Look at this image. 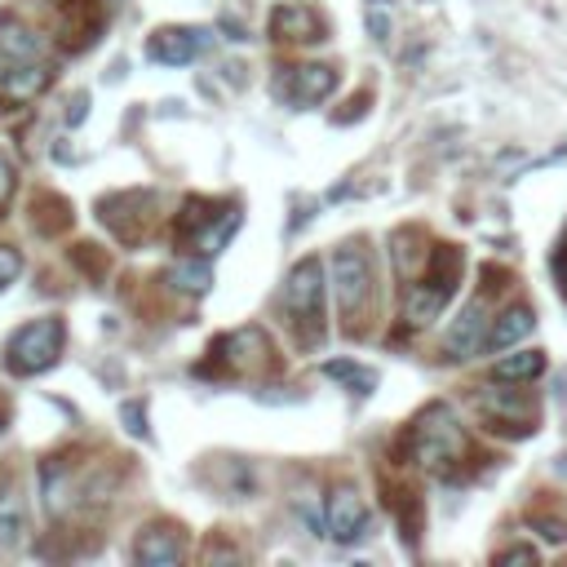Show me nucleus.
<instances>
[{"mask_svg": "<svg viewBox=\"0 0 567 567\" xmlns=\"http://www.w3.org/2000/svg\"><path fill=\"white\" fill-rule=\"evenodd\" d=\"M554 271H558V284H563V293H567V245L558 249V258H554Z\"/></svg>", "mask_w": 567, "mask_h": 567, "instance_id": "nucleus-33", "label": "nucleus"}, {"mask_svg": "<svg viewBox=\"0 0 567 567\" xmlns=\"http://www.w3.org/2000/svg\"><path fill=\"white\" fill-rule=\"evenodd\" d=\"M213 355V368L217 373H267L275 368V342L267 337V328H236L217 337V342L208 347Z\"/></svg>", "mask_w": 567, "mask_h": 567, "instance_id": "nucleus-7", "label": "nucleus"}, {"mask_svg": "<svg viewBox=\"0 0 567 567\" xmlns=\"http://www.w3.org/2000/svg\"><path fill=\"white\" fill-rule=\"evenodd\" d=\"M332 89H337V67H324V63L288 67V76L280 80V93L293 106H319L324 98H332Z\"/></svg>", "mask_w": 567, "mask_h": 567, "instance_id": "nucleus-13", "label": "nucleus"}, {"mask_svg": "<svg viewBox=\"0 0 567 567\" xmlns=\"http://www.w3.org/2000/svg\"><path fill=\"white\" fill-rule=\"evenodd\" d=\"M14 191H19V169H14V160L5 151H0V208L14 200Z\"/></svg>", "mask_w": 567, "mask_h": 567, "instance_id": "nucleus-29", "label": "nucleus"}, {"mask_svg": "<svg viewBox=\"0 0 567 567\" xmlns=\"http://www.w3.org/2000/svg\"><path fill=\"white\" fill-rule=\"evenodd\" d=\"M27 536V497L14 479L0 484V549H19Z\"/></svg>", "mask_w": 567, "mask_h": 567, "instance_id": "nucleus-18", "label": "nucleus"}, {"mask_svg": "<svg viewBox=\"0 0 567 567\" xmlns=\"http://www.w3.org/2000/svg\"><path fill=\"white\" fill-rule=\"evenodd\" d=\"M5 426H10V404L0 399V434H5Z\"/></svg>", "mask_w": 567, "mask_h": 567, "instance_id": "nucleus-34", "label": "nucleus"}, {"mask_svg": "<svg viewBox=\"0 0 567 567\" xmlns=\"http://www.w3.org/2000/svg\"><path fill=\"white\" fill-rule=\"evenodd\" d=\"M41 488H45V510L49 514H67V506H76V475L67 457H49L41 470Z\"/></svg>", "mask_w": 567, "mask_h": 567, "instance_id": "nucleus-20", "label": "nucleus"}, {"mask_svg": "<svg viewBox=\"0 0 567 567\" xmlns=\"http://www.w3.org/2000/svg\"><path fill=\"white\" fill-rule=\"evenodd\" d=\"M63 347H67V324L58 315H45V319H32L23 324L10 347H5V368L14 377H41L49 373L58 360H63Z\"/></svg>", "mask_w": 567, "mask_h": 567, "instance_id": "nucleus-4", "label": "nucleus"}, {"mask_svg": "<svg viewBox=\"0 0 567 567\" xmlns=\"http://www.w3.org/2000/svg\"><path fill=\"white\" fill-rule=\"evenodd\" d=\"M98 217L116 240L134 245L138 236H147V226L156 217V191H121L98 200Z\"/></svg>", "mask_w": 567, "mask_h": 567, "instance_id": "nucleus-8", "label": "nucleus"}, {"mask_svg": "<svg viewBox=\"0 0 567 567\" xmlns=\"http://www.w3.org/2000/svg\"><path fill=\"white\" fill-rule=\"evenodd\" d=\"M208 49V32L204 27H160L147 41V58L160 67H186Z\"/></svg>", "mask_w": 567, "mask_h": 567, "instance_id": "nucleus-11", "label": "nucleus"}, {"mask_svg": "<svg viewBox=\"0 0 567 567\" xmlns=\"http://www.w3.org/2000/svg\"><path fill=\"white\" fill-rule=\"evenodd\" d=\"M125 421H129V434H143L147 439V412H143V404H125Z\"/></svg>", "mask_w": 567, "mask_h": 567, "instance_id": "nucleus-31", "label": "nucleus"}, {"mask_svg": "<svg viewBox=\"0 0 567 567\" xmlns=\"http://www.w3.org/2000/svg\"><path fill=\"white\" fill-rule=\"evenodd\" d=\"M536 536H545V541H567V519H536Z\"/></svg>", "mask_w": 567, "mask_h": 567, "instance_id": "nucleus-30", "label": "nucleus"}, {"mask_svg": "<svg viewBox=\"0 0 567 567\" xmlns=\"http://www.w3.org/2000/svg\"><path fill=\"white\" fill-rule=\"evenodd\" d=\"M324 373L332 382H342L347 390H355V395H373L377 390V373L364 368V364H351V360H332V364H324Z\"/></svg>", "mask_w": 567, "mask_h": 567, "instance_id": "nucleus-24", "label": "nucleus"}, {"mask_svg": "<svg viewBox=\"0 0 567 567\" xmlns=\"http://www.w3.org/2000/svg\"><path fill=\"white\" fill-rule=\"evenodd\" d=\"M497 563H536V549H528V545H510V549H501V554H497Z\"/></svg>", "mask_w": 567, "mask_h": 567, "instance_id": "nucleus-32", "label": "nucleus"}, {"mask_svg": "<svg viewBox=\"0 0 567 567\" xmlns=\"http://www.w3.org/2000/svg\"><path fill=\"white\" fill-rule=\"evenodd\" d=\"M421 245H426V236L417 231V226H408V231H395L390 258H395V271H399L404 280H417V275L426 271V262H430L434 249H421Z\"/></svg>", "mask_w": 567, "mask_h": 567, "instance_id": "nucleus-22", "label": "nucleus"}, {"mask_svg": "<svg viewBox=\"0 0 567 567\" xmlns=\"http://www.w3.org/2000/svg\"><path fill=\"white\" fill-rule=\"evenodd\" d=\"M452 293H457V288H447V284H439V280H426V275L408 280V293H404V324H408V328L434 324V319L443 315V306L452 302Z\"/></svg>", "mask_w": 567, "mask_h": 567, "instance_id": "nucleus-16", "label": "nucleus"}, {"mask_svg": "<svg viewBox=\"0 0 567 567\" xmlns=\"http://www.w3.org/2000/svg\"><path fill=\"white\" fill-rule=\"evenodd\" d=\"M0 54L14 58V63H41L45 58V41L27 23H19L14 14H5V19H0Z\"/></svg>", "mask_w": 567, "mask_h": 567, "instance_id": "nucleus-21", "label": "nucleus"}, {"mask_svg": "<svg viewBox=\"0 0 567 567\" xmlns=\"http://www.w3.org/2000/svg\"><path fill=\"white\" fill-rule=\"evenodd\" d=\"M368 32L377 45L390 41V14H386V0H368Z\"/></svg>", "mask_w": 567, "mask_h": 567, "instance_id": "nucleus-27", "label": "nucleus"}, {"mask_svg": "<svg viewBox=\"0 0 567 567\" xmlns=\"http://www.w3.org/2000/svg\"><path fill=\"white\" fill-rule=\"evenodd\" d=\"M328 536L337 545H355L368 536V506L355 488H337L328 497Z\"/></svg>", "mask_w": 567, "mask_h": 567, "instance_id": "nucleus-12", "label": "nucleus"}, {"mask_svg": "<svg viewBox=\"0 0 567 567\" xmlns=\"http://www.w3.org/2000/svg\"><path fill=\"white\" fill-rule=\"evenodd\" d=\"M332 293H337V310L347 319V332H364V324L373 315L377 280H373V258L360 240L332 253Z\"/></svg>", "mask_w": 567, "mask_h": 567, "instance_id": "nucleus-2", "label": "nucleus"}, {"mask_svg": "<svg viewBox=\"0 0 567 567\" xmlns=\"http://www.w3.org/2000/svg\"><path fill=\"white\" fill-rule=\"evenodd\" d=\"M71 222H76V208L71 200H63L58 191H36L32 195V226H36V236H67L71 231Z\"/></svg>", "mask_w": 567, "mask_h": 567, "instance_id": "nucleus-17", "label": "nucleus"}, {"mask_svg": "<svg viewBox=\"0 0 567 567\" xmlns=\"http://www.w3.org/2000/svg\"><path fill=\"white\" fill-rule=\"evenodd\" d=\"M106 27V10H102V0H63L58 5V32H63V45L71 54H84L98 45Z\"/></svg>", "mask_w": 567, "mask_h": 567, "instance_id": "nucleus-10", "label": "nucleus"}, {"mask_svg": "<svg viewBox=\"0 0 567 567\" xmlns=\"http://www.w3.org/2000/svg\"><path fill=\"white\" fill-rule=\"evenodd\" d=\"M267 32L275 45H315L324 41V19L310 5H275Z\"/></svg>", "mask_w": 567, "mask_h": 567, "instance_id": "nucleus-15", "label": "nucleus"}, {"mask_svg": "<svg viewBox=\"0 0 567 567\" xmlns=\"http://www.w3.org/2000/svg\"><path fill=\"white\" fill-rule=\"evenodd\" d=\"M545 373V355L541 351H514V355H501L497 364H492V377L497 382H536Z\"/></svg>", "mask_w": 567, "mask_h": 567, "instance_id": "nucleus-23", "label": "nucleus"}, {"mask_svg": "<svg viewBox=\"0 0 567 567\" xmlns=\"http://www.w3.org/2000/svg\"><path fill=\"white\" fill-rule=\"evenodd\" d=\"M532 328H536V315H532V306H506L497 319H492V332H488V351H514L519 342H528L532 337Z\"/></svg>", "mask_w": 567, "mask_h": 567, "instance_id": "nucleus-19", "label": "nucleus"}, {"mask_svg": "<svg viewBox=\"0 0 567 567\" xmlns=\"http://www.w3.org/2000/svg\"><path fill=\"white\" fill-rule=\"evenodd\" d=\"M182 558H186V536L173 523H151L134 541V563L143 567H178Z\"/></svg>", "mask_w": 567, "mask_h": 567, "instance_id": "nucleus-14", "label": "nucleus"}, {"mask_svg": "<svg viewBox=\"0 0 567 567\" xmlns=\"http://www.w3.org/2000/svg\"><path fill=\"white\" fill-rule=\"evenodd\" d=\"M324 288H328V275H324V262L319 258H302L288 280H284V310L293 319V332L306 351H315L324 342Z\"/></svg>", "mask_w": 567, "mask_h": 567, "instance_id": "nucleus-3", "label": "nucleus"}, {"mask_svg": "<svg viewBox=\"0 0 567 567\" xmlns=\"http://www.w3.org/2000/svg\"><path fill=\"white\" fill-rule=\"evenodd\" d=\"M169 284L173 288H182V293H208L213 288V267H208V258H200V262H178L173 271H169Z\"/></svg>", "mask_w": 567, "mask_h": 567, "instance_id": "nucleus-25", "label": "nucleus"}, {"mask_svg": "<svg viewBox=\"0 0 567 567\" xmlns=\"http://www.w3.org/2000/svg\"><path fill=\"white\" fill-rule=\"evenodd\" d=\"M19 275H23V253L10 249V245H0V293H5Z\"/></svg>", "mask_w": 567, "mask_h": 567, "instance_id": "nucleus-26", "label": "nucleus"}, {"mask_svg": "<svg viewBox=\"0 0 567 567\" xmlns=\"http://www.w3.org/2000/svg\"><path fill=\"white\" fill-rule=\"evenodd\" d=\"M475 408H479V417H484L492 430H501V434L528 439V434L541 426V404H536L532 390H519V382L475 390Z\"/></svg>", "mask_w": 567, "mask_h": 567, "instance_id": "nucleus-5", "label": "nucleus"}, {"mask_svg": "<svg viewBox=\"0 0 567 567\" xmlns=\"http://www.w3.org/2000/svg\"><path fill=\"white\" fill-rule=\"evenodd\" d=\"M488 332H492V319H488V302L475 297L457 319H452V328L443 332V355L447 360H475L484 347H488Z\"/></svg>", "mask_w": 567, "mask_h": 567, "instance_id": "nucleus-9", "label": "nucleus"}, {"mask_svg": "<svg viewBox=\"0 0 567 567\" xmlns=\"http://www.w3.org/2000/svg\"><path fill=\"white\" fill-rule=\"evenodd\" d=\"M76 267H80V271H89L93 280H102V275L111 271V262H102V258H98V245H76Z\"/></svg>", "mask_w": 567, "mask_h": 567, "instance_id": "nucleus-28", "label": "nucleus"}, {"mask_svg": "<svg viewBox=\"0 0 567 567\" xmlns=\"http://www.w3.org/2000/svg\"><path fill=\"white\" fill-rule=\"evenodd\" d=\"M236 226H240V204H222V208L213 213L208 200L191 195V200H186V213H182V226H178V236H182V245H191L200 258H213V253L226 249V240L236 236Z\"/></svg>", "mask_w": 567, "mask_h": 567, "instance_id": "nucleus-6", "label": "nucleus"}, {"mask_svg": "<svg viewBox=\"0 0 567 567\" xmlns=\"http://www.w3.org/2000/svg\"><path fill=\"white\" fill-rule=\"evenodd\" d=\"M466 430L457 421V412H452L447 404H430L412 430H408V457L426 470V475H452L462 466L466 457Z\"/></svg>", "mask_w": 567, "mask_h": 567, "instance_id": "nucleus-1", "label": "nucleus"}]
</instances>
